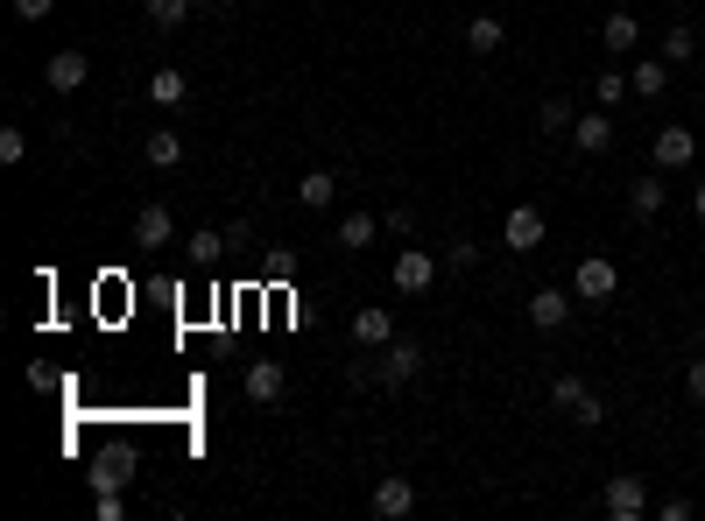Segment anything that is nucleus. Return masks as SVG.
<instances>
[{
  "instance_id": "nucleus-1",
  "label": "nucleus",
  "mask_w": 705,
  "mask_h": 521,
  "mask_svg": "<svg viewBox=\"0 0 705 521\" xmlns=\"http://www.w3.org/2000/svg\"><path fill=\"white\" fill-rule=\"evenodd\" d=\"M571 296H579V303H614L621 296V268L606 254H585L579 268H571Z\"/></svg>"
},
{
  "instance_id": "nucleus-2",
  "label": "nucleus",
  "mask_w": 705,
  "mask_h": 521,
  "mask_svg": "<svg viewBox=\"0 0 705 521\" xmlns=\"http://www.w3.org/2000/svg\"><path fill=\"white\" fill-rule=\"evenodd\" d=\"M543 240H550V219H543L537 205H516V211L501 219V247H508V254H537Z\"/></svg>"
},
{
  "instance_id": "nucleus-3",
  "label": "nucleus",
  "mask_w": 705,
  "mask_h": 521,
  "mask_svg": "<svg viewBox=\"0 0 705 521\" xmlns=\"http://www.w3.org/2000/svg\"><path fill=\"white\" fill-rule=\"evenodd\" d=\"M600 508H606V521H642L650 514V487H642L635 472H614L606 493H600Z\"/></svg>"
},
{
  "instance_id": "nucleus-4",
  "label": "nucleus",
  "mask_w": 705,
  "mask_h": 521,
  "mask_svg": "<svg viewBox=\"0 0 705 521\" xmlns=\"http://www.w3.org/2000/svg\"><path fill=\"white\" fill-rule=\"evenodd\" d=\"M650 163L663 169V177H671V169H692L698 163V134L692 127H656L650 134Z\"/></svg>"
},
{
  "instance_id": "nucleus-5",
  "label": "nucleus",
  "mask_w": 705,
  "mask_h": 521,
  "mask_svg": "<svg viewBox=\"0 0 705 521\" xmlns=\"http://www.w3.org/2000/svg\"><path fill=\"white\" fill-rule=\"evenodd\" d=\"M416 366H424V345H416V338H388V345H381L374 381H381V388H403V381H416Z\"/></svg>"
},
{
  "instance_id": "nucleus-6",
  "label": "nucleus",
  "mask_w": 705,
  "mask_h": 521,
  "mask_svg": "<svg viewBox=\"0 0 705 521\" xmlns=\"http://www.w3.org/2000/svg\"><path fill=\"white\" fill-rule=\"evenodd\" d=\"M388 275H395V289H403V296H424V289L437 282V254H431V247H403Z\"/></svg>"
},
{
  "instance_id": "nucleus-7",
  "label": "nucleus",
  "mask_w": 705,
  "mask_h": 521,
  "mask_svg": "<svg viewBox=\"0 0 705 521\" xmlns=\"http://www.w3.org/2000/svg\"><path fill=\"white\" fill-rule=\"evenodd\" d=\"M571 148H579V156H606V148H614V113H579V121H571Z\"/></svg>"
},
{
  "instance_id": "nucleus-8",
  "label": "nucleus",
  "mask_w": 705,
  "mask_h": 521,
  "mask_svg": "<svg viewBox=\"0 0 705 521\" xmlns=\"http://www.w3.org/2000/svg\"><path fill=\"white\" fill-rule=\"evenodd\" d=\"M85 79H92V56H85V50H56L50 64H43V85H50V92H79Z\"/></svg>"
},
{
  "instance_id": "nucleus-9",
  "label": "nucleus",
  "mask_w": 705,
  "mask_h": 521,
  "mask_svg": "<svg viewBox=\"0 0 705 521\" xmlns=\"http://www.w3.org/2000/svg\"><path fill=\"white\" fill-rule=\"evenodd\" d=\"M353 338L367 345V353H381V345L395 338V311H388V303H360V311H353Z\"/></svg>"
},
{
  "instance_id": "nucleus-10",
  "label": "nucleus",
  "mask_w": 705,
  "mask_h": 521,
  "mask_svg": "<svg viewBox=\"0 0 705 521\" xmlns=\"http://www.w3.org/2000/svg\"><path fill=\"white\" fill-rule=\"evenodd\" d=\"M374 514L381 521H403V514H416V487L403 472H381V487H374Z\"/></svg>"
},
{
  "instance_id": "nucleus-11",
  "label": "nucleus",
  "mask_w": 705,
  "mask_h": 521,
  "mask_svg": "<svg viewBox=\"0 0 705 521\" xmlns=\"http://www.w3.org/2000/svg\"><path fill=\"white\" fill-rule=\"evenodd\" d=\"M169 240H177V219H169L163 205H142V211H135V247L156 254V247H169Z\"/></svg>"
},
{
  "instance_id": "nucleus-12",
  "label": "nucleus",
  "mask_w": 705,
  "mask_h": 521,
  "mask_svg": "<svg viewBox=\"0 0 705 521\" xmlns=\"http://www.w3.org/2000/svg\"><path fill=\"white\" fill-rule=\"evenodd\" d=\"M571 303L579 296H564V289H537V296H529V324H537V332H558L571 317Z\"/></svg>"
},
{
  "instance_id": "nucleus-13",
  "label": "nucleus",
  "mask_w": 705,
  "mask_h": 521,
  "mask_svg": "<svg viewBox=\"0 0 705 521\" xmlns=\"http://www.w3.org/2000/svg\"><path fill=\"white\" fill-rule=\"evenodd\" d=\"M127 479H135V451H100V466H92V493H121Z\"/></svg>"
},
{
  "instance_id": "nucleus-14",
  "label": "nucleus",
  "mask_w": 705,
  "mask_h": 521,
  "mask_svg": "<svg viewBox=\"0 0 705 521\" xmlns=\"http://www.w3.org/2000/svg\"><path fill=\"white\" fill-rule=\"evenodd\" d=\"M663 198H671V190H663V169H650V177L628 184V211H635V219H656Z\"/></svg>"
},
{
  "instance_id": "nucleus-15",
  "label": "nucleus",
  "mask_w": 705,
  "mask_h": 521,
  "mask_svg": "<svg viewBox=\"0 0 705 521\" xmlns=\"http://www.w3.org/2000/svg\"><path fill=\"white\" fill-rule=\"evenodd\" d=\"M142 156H148V169H177V163H184V134H177V127H156V134L142 142Z\"/></svg>"
},
{
  "instance_id": "nucleus-16",
  "label": "nucleus",
  "mask_w": 705,
  "mask_h": 521,
  "mask_svg": "<svg viewBox=\"0 0 705 521\" xmlns=\"http://www.w3.org/2000/svg\"><path fill=\"white\" fill-rule=\"evenodd\" d=\"M247 402H282V360H255V366H247Z\"/></svg>"
},
{
  "instance_id": "nucleus-17",
  "label": "nucleus",
  "mask_w": 705,
  "mask_h": 521,
  "mask_svg": "<svg viewBox=\"0 0 705 521\" xmlns=\"http://www.w3.org/2000/svg\"><path fill=\"white\" fill-rule=\"evenodd\" d=\"M501 43H508V22H494V14H473V22H466V50L473 56H494Z\"/></svg>"
},
{
  "instance_id": "nucleus-18",
  "label": "nucleus",
  "mask_w": 705,
  "mask_h": 521,
  "mask_svg": "<svg viewBox=\"0 0 705 521\" xmlns=\"http://www.w3.org/2000/svg\"><path fill=\"white\" fill-rule=\"evenodd\" d=\"M628 85H635V100H663V85H671V64H663V56H642V64L628 71Z\"/></svg>"
},
{
  "instance_id": "nucleus-19",
  "label": "nucleus",
  "mask_w": 705,
  "mask_h": 521,
  "mask_svg": "<svg viewBox=\"0 0 705 521\" xmlns=\"http://www.w3.org/2000/svg\"><path fill=\"white\" fill-rule=\"evenodd\" d=\"M600 43H606V56L635 50V43H642V22H635V14H606V22H600Z\"/></svg>"
},
{
  "instance_id": "nucleus-20",
  "label": "nucleus",
  "mask_w": 705,
  "mask_h": 521,
  "mask_svg": "<svg viewBox=\"0 0 705 521\" xmlns=\"http://www.w3.org/2000/svg\"><path fill=\"white\" fill-rule=\"evenodd\" d=\"M374 233H381V219H374V211H346V219H339V247H346V254L374 247Z\"/></svg>"
},
{
  "instance_id": "nucleus-21",
  "label": "nucleus",
  "mask_w": 705,
  "mask_h": 521,
  "mask_svg": "<svg viewBox=\"0 0 705 521\" xmlns=\"http://www.w3.org/2000/svg\"><path fill=\"white\" fill-rule=\"evenodd\" d=\"M332 198H339V177H332V169H311V177L297 184V205H303V211H325Z\"/></svg>"
},
{
  "instance_id": "nucleus-22",
  "label": "nucleus",
  "mask_w": 705,
  "mask_h": 521,
  "mask_svg": "<svg viewBox=\"0 0 705 521\" xmlns=\"http://www.w3.org/2000/svg\"><path fill=\"white\" fill-rule=\"evenodd\" d=\"M692 56H698V29L671 22V29H663V64H692Z\"/></svg>"
},
{
  "instance_id": "nucleus-23",
  "label": "nucleus",
  "mask_w": 705,
  "mask_h": 521,
  "mask_svg": "<svg viewBox=\"0 0 705 521\" xmlns=\"http://www.w3.org/2000/svg\"><path fill=\"white\" fill-rule=\"evenodd\" d=\"M219 254H226V233H212V226H205V233H190V240H184V261H190V268H212Z\"/></svg>"
},
{
  "instance_id": "nucleus-24",
  "label": "nucleus",
  "mask_w": 705,
  "mask_h": 521,
  "mask_svg": "<svg viewBox=\"0 0 705 521\" xmlns=\"http://www.w3.org/2000/svg\"><path fill=\"white\" fill-rule=\"evenodd\" d=\"M184 92H190V79H184V71H156V79H148V100H156V106H184Z\"/></svg>"
},
{
  "instance_id": "nucleus-25",
  "label": "nucleus",
  "mask_w": 705,
  "mask_h": 521,
  "mask_svg": "<svg viewBox=\"0 0 705 521\" xmlns=\"http://www.w3.org/2000/svg\"><path fill=\"white\" fill-rule=\"evenodd\" d=\"M571 121H579V113H571L564 92H550V100L537 106V127H543V134H571Z\"/></svg>"
},
{
  "instance_id": "nucleus-26",
  "label": "nucleus",
  "mask_w": 705,
  "mask_h": 521,
  "mask_svg": "<svg viewBox=\"0 0 705 521\" xmlns=\"http://www.w3.org/2000/svg\"><path fill=\"white\" fill-rule=\"evenodd\" d=\"M585 395H593V388H585V374H550V409H579Z\"/></svg>"
},
{
  "instance_id": "nucleus-27",
  "label": "nucleus",
  "mask_w": 705,
  "mask_h": 521,
  "mask_svg": "<svg viewBox=\"0 0 705 521\" xmlns=\"http://www.w3.org/2000/svg\"><path fill=\"white\" fill-rule=\"evenodd\" d=\"M628 92H635V85H628V71H614V64H606V71H600V79H593V100H600L606 113H614V106L628 100Z\"/></svg>"
},
{
  "instance_id": "nucleus-28",
  "label": "nucleus",
  "mask_w": 705,
  "mask_h": 521,
  "mask_svg": "<svg viewBox=\"0 0 705 521\" xmlns=\"http://www.w3.org/2000/svg\"><path fill=\"white\" fill-rule=\"evenodd\" d=\"M184 14H190V0H148V22L156 29H184Z\"/></svg>"
},
{
  "instance_id": "nucleus-29",
  "label": "nucleus",
  "mask_w": 705,
  "mask_h": 521,
  "mask_svg": "<svg viewBox=\"0 0 705 521\" xmlns=\"http://www.w3.org/2000/svg\"><path fill=\"white\" fill-rule=\"evenodd\" d=\"M261 275H269V282H290V275H297V254H290V247H276V254H261Z\"/></svg>"
},
{
  "instance_id": "nucleus-30",
  "label": "nucleus",
  "mask_w": 705,
  "mask_h": 521,
  "mask_svg": "<svg viewBox=\"0 0 705 521\" xmlns=\"http://www.w3.org/2000/svg\"><path fill=\"white\" fill-rule=\"evenodd\" d=\"M445 261H452V268H480V240L452 233V247H445Z\"/></svg>"
},
{
  "instance_id": "nucleus-31",
  "label": "nucleus",
  "mask_w": 705,
  "mask_h": 521,
  "mask_svg": "<svg viewBox=\"0 0 705 521\" xmlns=\"http://www.w3.org/2000/svg\"><path fill=\"white\" fill-rule=\"evenodd\" d=\"M22 156H29V134H22V127H0V163L14 169V163H22Z\"/></svg>"
},
{
  "instance_id": "nucleus-32",
  "label": "nucleus",
  "mask_w": 705,
  "mask_h": 521,
  "mask_svg": "<svg viewBox=\"0 0 705 521\" xmlns=\"http://www.w3.org/2000/svg\"><path fill=\"white\" fill-rule=\"evenodd\" d=\"M571 423H585V430H600V423H606V402H600V395H585L579 409H571Z\"/></svg>"
},
{
  "instance_id": "nucleus-33",
  "label": "nucleus",
  "mask_w": 705,
  "mask_h": 521,
  "mask_svg": "<svg viewBox=\"0 0 705 521\" xmlns=\"http://www.w3.org/2000/svg\"><path fill=\"white\" fill-rule=\"evenodd\" d=\"M14 14H22V22H50L56 0H14Z\"/></svg>"
},
{
  "instance_id": "nucleus-34",
  "label": "nucleus",
  "mask_w": 705,
  "mask_h": 521,
  "mask_svg": "<svg viewBox=\"0 0 705 521\" xmlns=\"http://www.w3.org/2000/svg\"><path fill=\"white\" fill-rule=\"evenodd\" d=\"M684 395H692V402H705V360H692V366H684Z\"/></svg>"
},
{
  "instance_id": "nucleus-35",
  "label": "nucleus",
  "mask_w": 705,
  "mask_h": 521,
  "mask_svg": "<svg viewBox=\"0 0 705 521\" xmlns=\"http://www.w3.org/2000/svg\"><path fill=\"white\" fill-rule=\"evenodd\" d=\"M226 247H255V219H234V226H226Z\"/></svg>"
},
{
  "instance_id": "nucleus-36",
  "label": "nucleus",
  "mask_w": 705,
  "mask_h": 521,
  "mask_svg": "<svg viewBox=\"0 0 705 521\" xmlns=\"http://www.w3.org/2000/svg\"><path fill=\"white\" fill-rule=\"evenodd\" d=\"M692 211H698V219H705V184H698V190H692Z\"/></svg>"
},
{
  "instance_id": "nucleus-37",
  "label": "nucleus",
  "mask_w": 705,
  "mask_h": 521,
  "mask_svg": "<svg viewBox=\"0 0 705 521\" xmlns=\"http://www.w3.org/2000/svg\"><path fill=\"white\" fill-rule=\"evenodd\" d=\"M212 8H234V0H212Z\"/></svg>"
}]
</instances>
